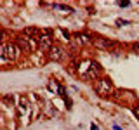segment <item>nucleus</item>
<instances>
[{"label":"nucleus","instance_id":"4","mask_svg":"<svg viewBox=\"0 0 139 130\" xmlns=\"http://www.w3.org/2000/svg\"><path fill=\"white\" fill-rule=\"evenodd\" d=\"M54 45V38H52V29H42V37L38 38V47L44 51H51Z\"/></svg>","mask_w":139,"mask_h":130},{"label":"nucleus","instance_id":"2","mask_svg":"<svg viewBox=\"0 0 139 130\" xmlns=\"http://www.w3.org/2000/svg\"><path fill=\"white\" fill-rule=\"evenodd\" d=\"M19 52H21V49L16 43H2V47H0V57L4 63L5 61H14L19 56Z\"/></svg>","mask_w":139,"mask_h":130},{"label":"nucleus","instance_id":"6","mask_svg":"<svg viewBox=\"0 0 139 130\" xmlns=\"http://www.w3.org/2000/svg\"><path fill=\"white\" fill-rule=\"evenodd\" d=\"M90 42V37L87 33H73L71 37V43L75 47H82V45H87Z\"/></svg>","mask_w":139,"mask_h":130},{"label":"nucleus","instance_id":"5","mask_svg":"<svg viewBox=\"0 0 139 130\" xmlns=\"http://www.w3.org/2000/svg\"><path fill=\"white\" fill-rule=\"evenodd\" d=\"M64 57H66V51H64V47L54 43V45L51 47V51H49V59L57 63V61H63Z\"/></svg>","mask_w":139,"mask_h":130},{"label":"nucleus","instance_id":"12","mask_svg":"<svg viewBox=\"0 0 139 130\" xmlns=\"http://www.w3.org/2000/svg\"><path fill=\"white\" fill-rule=\"evenodd\" d=\"M132 47H134V51H139V42H136V43H134Z\"/></svg>","mask_w":139,"mask_h":130},{"label":"nucleus","instance_id":"9","mask_svg":"<svg viewBox=\"0 0 139 130\" xmlns=\"http://www.w3.org/2000/svg\"><path fill=\"white\" fill-rule=\"evenodd\" d=\"M117 26H123V24H129V21H127V19H117Z\"/></svg>","mask_w":139,"mask_h":130},{"label":"nucleus","instance_id":"7","mask_svg":"<svg viewBox=\"0 0 139 130\" xmlns=\"http://www.w3.org/2000/svg\"><path fill=\"white\" fill-rule=\"evenodd\" d=\"M56 9H61V11H64V12H73L71 7H68V5H63V4H54Z\"/></svg>","mask_w":139,"mask_h":130},{"label":"nucleus","instance_id":"3","mask_svg":"<svg viewBox=\"0 0 139 130\" xmlns=\"http://www.w3.org/2000/svg\"><path fill=\"white\" fill-rule=\"evenodd\" d=\"M94 90H96L99 96H111V94L115 92V87L113 83H111L110 78H97L96 83H94Z\"/></svg>","mask_w":139,"mask_h":130},{"label":"nucleus","instance_id":"10","mask_svg":"<svg viewBox=\"0 0 139 130\" xmlns=\"http://www.w3.org/2000/svg\"><path fill=\"white\" fill-rule=\"evenodd\" d=\"M118 5H120V7H129L131 2H129V0H122V2H118Z\"/></svg>","mask_w":139,"mask_h":130},{"label":"nucleus","instance_id":"1","mask_svg":"<svg viewBox=\"0 0 139 130\" xmlns=\"http://www.w3.org/2000/svg\"><path fill=\"white\" fill-rule=\"evenodd\" d=\"M99 73H101V66L96 61H85L84 64H80V75L84 80H96Z\"/></svg>","mask_w":139,"mask_h":130},{"label":"nucleus","instance_id":"8","mask_svg":"<svg viewBox=\"0 0 139 130\" xmlns=\"http://www.w3.org/2000/svg\"><path fill=\"white\" fill-rule=\"evenodd\" d=\"M28 106H30V104H28V99L23 96V97H21V109H23V111H26V109H28Z\"/></svg>","mask_w":139,"mask_h":130},{"label":"nucleus","instance_id":"13","mask_svg":"<svg viewBox=\"0 0 139 130\" xmlns=\"http://www.w3.org/2000/svg\"><path fill=\"white\" fill-rule=\"evenodd\" d=\"M90 130H99V128H97V125H94V123H92V125H90Z\"/></svg>","mask_w":139,"mask_h":130},{"label":"nucleus","instance_id":"11","mask_svg":"<svg viewBox=\"0 0 139 130\" xmlns=\"http://www.w3.org/2000/svg\"><path fill=\"white\" fill-rule=\"evenodd\" d=\"M134 114L137 116V120H139V104H136V106H134Z\"/></svg>","mask_w":139,"mask_h":130}]
</instances>
